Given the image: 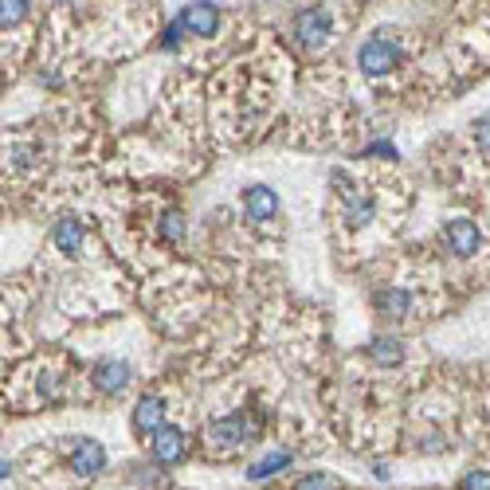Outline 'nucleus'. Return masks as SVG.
Returning a JSON list of instances; mask_svg holds the SVG:
<instances>
[{
	"label": "nucleus",
	"instance_id": "nucleus-7",
	"mask_svg": "<svg viewBox=\"0 0 490 490\" xmlns=\"http://www.w3.org/2000/svg\"><path fill=\"white\" fill-rule=\"evenodd\" d=\"M185 451H188V439H185L181 428H173V424H161L158 432H153V439H149V459L158 463V467H173V463H181Z\"/></svg>",
	"mask_w": 490,
	"mask_h": 490
},
{
	"label": "nucleus",
	"instance_id": "nucleus-11",
	"mask_svg": "<svg viewBox=\"0 0 490 490\" xmlns=\"http://www.w3.org/2000/svg\"><path fill=\"white\" fill-rule=\"evenodd\" d=\"M165 397H158V392H146V397H138V404H134V432H141V436H153L158 428L165 424Z\"/></svg>",
	"mask_w": 490,
	"mask_h": 490
},
{
	"label": "nucleus",
	"instance_id": "nucleus-12",
	"mask_svg": "<svg viewBox=\"0 0 490 490\" xmlns=\"http://www.w3.org/2000/svg\"><path fill=\"white\" fill-rule=\"evenodd\" d=\"M412 306H416V298L404 291V286H385V291L373 294V310L389 322H404L412 314Z\"/></svg>",
	"mask_w": 490,
	"mask_h": 490
},
{
	"label": "nucleus",
	"instance_id": "nucleus-19",
	"mask_svg": "<svg viewBox=\"0 0 490 490\" xmlns=\"http://www.w3.org/2000/svg\"><path fill=\"white\" fill-rule=\"evenodd\" d=\"M185 35H188V32H185V24L173 16V20H169V28H165V35H161V47H165V52H177Z\"/></svg>",
	"mask_w": 490,
	"mask_h": 490
},
{
	"label": "nucleus",
	"instance_id": "nucleus-21",
	"mask_svg": "<svg viewBox=\"0 0 490 490\" xmlns=\"http://www.w3.org/2000/svg\"><path fill=\"white\" fill-rule=\"evenodd\" d=\"M475 141H479V149H483V153H490V114L475 122Z\"/></svg>",
	"mask_w": 490,
	"mask_h": 490
},
{
	"label": "nucleus",
	"instance_id": "nucleus-8",
	"mask_svg": "<svg viewBox=\"0 0 490 490\" xmlns=\"http://www.w3.org/2000/svg\"><path fill=\"white\" fill-rule=\"evenodd\" d=\"M94 389L102 392V397H118V392L130 389V380H134V369H130V361H122V357H102L99 365H94Z\"/></svg>",
	"mask_w": 490,
	"mask_h": 490
},
{
	"label": "nucleus",
	"instance_id": "nucleus-2",
	"mask_svg": "<svg viewBox=\"0 0 490 490\" xmlns=\"http://www.w3.org/2000/svg\"><path fill=\"white\" fill-rule=\"evenodd\" d=\"M291 35L298 47H306V52H318L322 43L333 35V12L326 5H306L294 12L291 20Z\"/></svg>",
	"mask_w": 490,
	"mask_h": 490
},
{
	"label": "nucleus",
	"instance_id": "nucleus-13",
	"mask_svg": "<svg viewBox=\"0 0 490 490\" xmlns=\"http://www.w3.org/2000/svg\"><path fill=\"white\" fill-rule=\"evenodd\" d=\"M369 361L380 369H397L404 365V345L397 338H373L369 341Z\"/></svg>",
	"mask_w": 490,
	"mask_h": 490
},
{
	"label": "nucleus",
	"instance_id": "nucleus-15",
	"mask_svg": "<svg viewBox=\"0 0 490 490\" xmlns=\"http://www.w3.org/2000/svg\"><path fill=\"white\" fill-rule=\"evenodd\" d=\"M341 197H345V208H350V220L353 224H369L377 216V205H373V197H365L357 185H350V188H341Z\"/></svg>",
	"mask_w": 490,
	"mask_h": 490
},
{
	"label": "nucleus",
	"instance_id": "nucleus-6",
	"mask_svg": "<svg viewBox=\"0 0 490 490\" xmlns=\"http://www.w3.org/2000/svg\"><path fill=\"white\" fill-rule=\"evenodd\" d=\"M177 20L185 24L188 35L212 40V35L220 32V24H224V12H220L216 0H193V5H185L181 12H177Z\"/></svg>",
	"mask_w": 490,
	"mask_h": 490
},
{
	"label": "nucleus",
	"instance_id": "nucleus-5",
	"mask_svg": "<svg viewBox=\"0 0 490 490\" xmlns=\"http://www.w3.org/2000/svg\"><path fill=\"white\" fill-rule=\"evenodd\" d=\"M439 244H444L456 259H471V255H479V247H483V232H479V224H475V220L459 216V220H447L444 224Z\"/></svg>",
	"mask_w": 490,
	"mask_h": 490
},
{
	"label": "nucleus",
	"instance_id": "nucleus-14",
	"mask_svg": "<svg viewBox=\"0 0 490 490\" xmlns=\"http://www.w3.org/2000/svg\"><path fill=\"white\" fill-rule=\"evenodd\" d=\"M291 451H271V456H263V459H255V463H251V467H247V479L251 483H263V479H271V475H279V471H286V467H291Z\"/></svg>",
	"mask_w": 490,
	"mask_h": 490
},
{
	"label": "nucleus",
	"instance_id": "nucleus-10",
	"mask_svg": "<svg viewBox=\"0 0 490 490\" xmlns=\"http://www.w3.org/2000/svg\"><path fill=\"white\" fill-rule=\"evenodd\" d=\"M52 244H55V251H63L67 259H79L82 244H87V228H82V220L79 216H59L52 224Z\"/></svg>",
	"mask_w": 490,
	"mask_h": 490
},
{
	"label": "nucleus",
	"instance_id": "nucleus-3",
	"mask_svg": "<svg viewBox=\"0 0 490 490\" xmlns=\"http://www.w3.org/2000/svg\"><path fill=\"white\" fill-rule=\"evenodd\" d=\"M397 63H400V43L392 35H369L357 47V67H361L365 79H385L389 71H397Z\"/></svg>",
	"mask_w": 490,
	"mask_h": 490
},
{
	"label": "nucleus",
	"instance_id": "nucleus-17",
	"mask_svg": "<svg viewBox=\"0 0 490 490\" xmlns=\"http://www.w3.org/2000/svg\"><path fill=\"white\" fill-rule=\"evenodd\" d=\"M161 235H165L169 244H181V240H185V216H181L177 208H169V212L161 216Z\"/></svg>",
	"mask_w": 490,
	"mask_h": 490
},
{
	"label": "nucleus",
	"instance_id": "nucleus-16",
	"mask_svg": "<svg viewBox=\"0 0 490 490\" xmlns=\"http://www.w3.org/2000/svg\"><path fill=\"white\" fill-rule=\"evenodd\" d=\"M32 12V0H0V28L5 32H16Z\"/></svg>",
	"mask_w": 490,
	"mask_h": 490
},
{
	"label": "nucleus",
	"instance_id": "nucleus-4",
	"mask_svg": "<svg viewBox=\"0 0 490 490\" xmlns=\"http://www.w3.org/2000/svg\"><path fill=\"white\" fill-rule=\"evenodd\" d=\"M67 463H71V471H75V479L91 483V479H99V475L106 471V447L99 444V439H91V436H79L75 444H71V451H67Z\"/></svg>",
	"mask_w": 490,
	"mask_h": 490
},
{
	"label": "nucleus",
	"instance_id": "nucleus-22",
	"mask_svg": "<svg viewBox=\"0 0 490 490\" xmlns=\"http://www.w3.org/2000/svg\"><path fill=\"white\" fill-rule=\"evenodd\" d=\"M365 153H373V158H389V161H392V158H397V146H389V141H377V146H369Z\"/></svg>",
	"mask_w": 490,
	"mask_h": 490
},
{
	"label": "nucleus",
	"instance_id": "nucleus-1",
	"mask_svg": "<svg viewBox=\"0 0 490 490\" xmlns=\"http://www.w3.org/2000/svg\"><path fill=\"white\" fill-rule=\"evenodd\" d=\"M263 428V416L255 412H232V416H216V420L208 424V451L212 456H235L240 447H247L255 432Z\"/></svg>",
	"mask_w": 490,
	"mask_h": 490
},
{
	"label": "nucleus",
	"instance_id": "nucleus-9",
	"mask_svg": "<svg viewBox=\"0 0 490 490\" xmlns=\"http://www.w3.org/2000/svg\"><path fill=\"white\" fill-rule=\"evenodd\" d=\"M244 216H247L251 224L274 220V216H279V193H274V188H267V185L244 188Z\"/></svg>",
	"mask_w": 490,
	"mask_h": 490
},
{
	"label": "nucleus",
	"instance_id": "nucleus-20",
	"mask_svg": "<svg viewBox=\"0 0 490 490\" xmlns=\"http://www.w3.org/2000/svg\"><path fill=\"white\" fill-rule=\"evenodd\" d=\"M459 490H490V471H467Z\"/></svg>",
	"mask_w": 490,
	"mask_h": 490
},
{
	"label": "nucleus",
	"instance_id": "nucleus-18",
	"mask_svg": "<svg viewBox=\"0 0 490 490\" xmlns=\"http://www.w3.org/2000/svg\"><path fill=\"white\" fill-rule=\"evenodd\" d=\"M294 490H338V483H333L330 475H322V471H310V475H303V479L294 483Z\"/></svg>",
	"mask_w": 490,
	"mask_h": 490
}]
</instances>
